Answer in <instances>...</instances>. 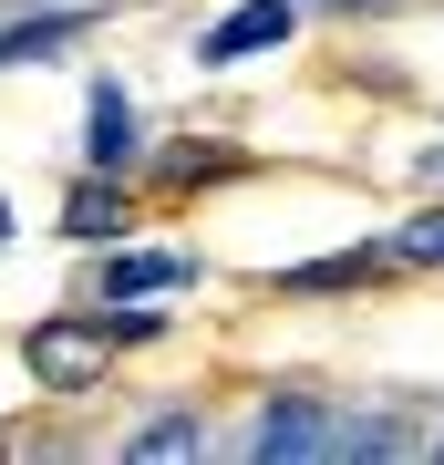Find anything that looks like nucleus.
Wrapping results in <instances>:
<instances>
[{"label":"nucleus","mask_w":444,"mask_h":465,"mask_svg":"<svg viewBox=\"0 0 444 465\" xmlns=\"http://www.w3.org/2000/svg\"><path fill=\"white\" fill-rule=\"evenodd\" d=\"M207 445V424L197 414H165V424H145V434H134V455H145V465H165V455H197Z\"/></svg>","instance_id":"obj_7"},{"label":"nucleus","mask_w":444,"mask_h":465,"mask_svg":"<svg viewBox=\"0 0 444 465\" xmlns=\"http://www.w3.org/2000/svg\"><path fill=\"white\" fill-rule=\"evenodd\" d=\"M248 455H259V465H290V455H331V414H321L311 393H280V403L259 414V434H248Z\"/></svg>","instance_id":"obj_1"},{"label":"nucleus","mask_w":444,"mask_h":465,"mask_svg":"<svg viewBox=\"0 0 444 465\" xmlns=\"http://www.w3.org/2000/svg\"><path fill=\"white\" fill-rule=\"evenodd\" d=\"M83 134H94V145H83V155H94V166L114 176L124 155H134V104H124L114 84H94V114H83Z\"/></svg>","instance_id":"obj_4"},{"label":"nucleus","mask_w":444,"mask_h":465,"mask_svg":"<svg viewBox=\"0 0 444 465\" xmlns=\"http://www.w3.org/2000/svg\"><path fill=\"white\" fill-rule=\"evenodd\" d=\"M393 259H444V217H424V228L393 238Z\"/></svg>","instance_id":"obj_8"},{"label":"nucleus","mask_w":444,"mask_h":465,"mask_svg":"<svg viewBox=\"0 0 444 465\" xmlns=\"http://www.w3.org/2000/svg\"><path fill=\"white\" fill-rule=\"evenodd\" d=\"M290 21H300L290 0H238V11L197 42V63H248V52H280V42H290Z\"/></svg>","instance_id":"obj_2"},{"label":"nucleus","mask_w":444,"mask_h":465,"mask_svg":"<svg viewBox=\"0 0 444 465\" xmlns=\"http://www.w3.org/2000/svg\"><path fill=\"white\" fill-rule=\"evenodd\" d=\"M186 280V259H165V249H124L114 269H104V300H155V290H176Z\"/></svg>","instance_id":"obj_5"},{"label":"nucleus","mask_w":444,"mask_h":465,"mask_svg":"<svg viewBox=\"0 0 444 465\" xmlns=\"http://www.w3.org/2000/svg\"><path fill=\"white\" fill-rule=\"evenodd\" d=\"M104 341H114V331H73V321H52V331H32V372L42 382H94Z\"/></svg>","instance_id":"obj_3"},{"label":"nucleus","mask_w":444,"mask_h":465,"mask_svg":"<svg viewBox=\"0 0 444 465\" xmlns=\"http://www.w3.org/2000/svg\"><path fill=\"white\" fill-rule=\"evenodd\" d=\"M63 228H73V238H114V228H124V197H114V186H73Z\"/></svg>","instance_id":"obj_6"}]
</instances>
